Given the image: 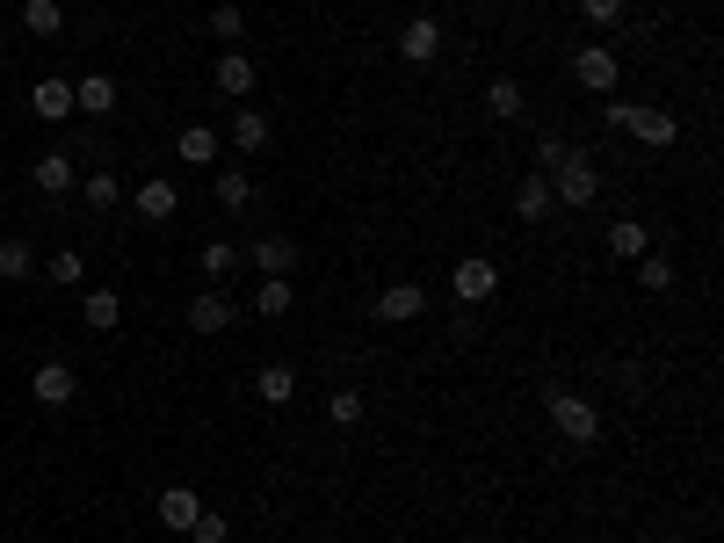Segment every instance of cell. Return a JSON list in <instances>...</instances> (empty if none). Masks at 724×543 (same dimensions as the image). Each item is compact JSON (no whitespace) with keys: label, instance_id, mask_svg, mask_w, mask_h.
<instances>
[{"label":"cell","instance_id":"1","mask_svg":"<svg viewBox=\"0 0 724 543\" xmlns=\"http://www.w3.org/2000/svg\"><path fill=\"white\" fill-rule=\"evenodd\" d=\"M544 181H551V203H566V211H586V203L602 196V175H594V159H586L580 145H566V159H551Z\"/></svg>","mask_w":724,"mask_h":543},{"label":"cell","instance_id":"2","mask_svg":"<svg viewBox=\"0 0 724 543\" xmlns=\"http://www.w3.org/2000/svg\"><path fill=\"white\" fill-rule=\"evenodd\" d=\"M544 413H551V428H558L566 442H580V450H594V442H602V413H594L580 391L551 385V391H544Z\"/></svg>","mask_w":724,"mask_h":543},{"label":"cell","instance_id":"3","mask_svg":"<svg viewBox=\"0 0 724 543\" xmlns=\"http://www.w3.org/2000/svg\"><path fill=\"white\" fill-rule=\"evenodd\" d=\"M602 117L616 123V131H630V138H645V145H673V138H681V123H673L667 109H645V102H602Z\"/></svg>","mask_w":724,"mask_h":543},{"label":"cell","instance_id":"4","mask_svg":"<svg viewBox=\"0 0 724 543\" xmlns=\"http://www.w3.org/2000/svg\"><path fill=\"white\" fill-rule=\"evenodd\" d=\"M449 290H457V298H464V304H485V298H493V290H501V268H493V262H479V254H471V262H457V268H449Z\"/></svg>","mask_w":724,"mask_h":543},{"label":"cell","instance_id":"5","mask_svg":"<svg viewBox=\"0 0 724 543\" xmlns=\"http://www.w3.org/2000/svg\"><path fill=\"white\" fill-rule=\"evenodd\" d=\"M435 52H442V22L435 15H414L398 30V58H406V66H435Z\"/></svg>","mask_w":724,"mask_h":543},{"label":"cell","instance_id":"6","mask_svg":"<svg viewBox=\"0 0 724 543\" xmlns=\"http://www.w3.org/2000/svg\"><path fill=\"white\" fill-rule=\"evenodd\" d=\"M616 52H608V44H586V52L580 58H572V80H580V88L586 95H608V88H616Z\"/></svg>","mask_w":724,"mask_h":543},{"label":"cell","instance_id":"7","mask_svg":"<svg viewBox=\"0 0 724 543\" xmlns=\"http://www.w3.org/2000/svg\"><path fill=\"white\" fill-rule=\"evenodd\" d=\"M30 391H36V406H73V391H80V377H73V363H36Z\"/></svg>","mask_w":724,"mask_h":543},{"label":"cell","instance_id":"8","mask_svg":"<svg viewBox=\"0 0 724 543\" xmlns=\"http://www.w3.org/2000/svg\"><path fill=\"white\" fill-rule=\"evenodd\" d=\"M420 312H428V290H420V282H392V290L377 298L384 326H406V319H420Z\"/></svg>","mask_w":724,"mask_h":543},{"label":"cell","instance_id":"9","mask_svg":"<svg viewBox=\"0 0 724 543\" xmlns=\"http://www.w3.org/2000/svg\"><path fill=\"white\" fill-rule=\"evenodd\" d=\"M232 298L224 290H204V298H189V333H232Z\"/></svg>","mask_w":724,"mask_h":543},{"label":"cell","instance_id":"10","mask_svg":"<svg viewBox=\"0 0 724 543\" xmlns=\"http://www.w3.org/2000/svg\"><path fill=\"white\" fill-rule=\"evenodd\" d=\"M246 262H254L261 276H290V268H297V240H254V246H246Z\"/></svg>","mask_w":724,"mask_h":543},{"label":"cell","instance_id":"11","mask_svg":"<svg viewBox=\"0 0 724 543\" xmlns=\"http://www.w3.org/2000/svg\"><path fill=\"white\" fill-rule=\"evenodd\" d=\"M254 399H261V406H290V399H297V369H290V363H268V369L254 377Z\"/></svg>","mask_w":724,"mask_h":543},{"label":"cell","instance_id":"12","mask_svg":"<svg viewBox=\"0 0 724 543\" xmlns=\"http://www.w3.org/2000/svg\"><path fill=\"white\" fill-rule=\"evenodd\" d=\"M30 109H36L44 123H66V117H73V80H36Z\"/></svg>","mask_w":724,"mask_h":543},{"label":"cell","instance_id":"13","mask_svg":"<svg viewBox=\"0 0 724 543\" xmlns=\"http://www.w3.org/2000/svg\"><path fill=\"white\" fill-rule=\"evenodd\" d=\"M73 109H87V117H109V109H117V80H109V73H87L80 88H73Z\"/></svg>","mask_w":724,"mask_h":543},{"label":"cell","instance_id":"14","mask_svg":"<svg viewBox=\"0 0 724 543\" xmlns=\"http://www.w3.org/2000/svg\"><path fill=\"white\" fill-rule=\"evenodd\" d=\"M174 153L189 159V167H218V131H210V123H189V131L174 138Z\"/></svg>","mask_w":724,"mask_h":543},{"label":"cell","instance_id":"15","mask_svg":"<svg viewBox=\"0 0 724 543\" xmlns=\"http://www.w3.org/2000/svg\"><path fill=\"white\" fill-rule=\"evenodd\" d=\"M218 95H254V58L246 52H218Z\"/></svg>","mask_w":724,"mask_h":543},{"label":"cell","instance_id":"16","mask_svg":"<svg viewBox=\"0 0 724 543\" xmlns=\"http://www.w3.org/2000/svg\"><path fill=\"white\" fill-rule=\"evenodd\" d=\"M608 254H616V262H638V254H652V240H645L638 218H616V225H608Z\"/></svg>","mask_w":724,"mask_h":543},{"label":"cell","instance_id":"17","mask_svg":"<svg viewBox=\"0 0 724 543\" xmlns=\"http://www.w3.org/2000/svg\"><path fill=\"white\" fill-rule=\"evenodd\" d=\"M544 211H551V181L529 175V181L515 189V218H522V225H544Z\"/></svg>","mask_w":724,"mask_h":543},{"label":"cell","instance_id":"18","mask_svg":"<svg viewBox=\"0 0 724 543\" xmlns=\"http://www.w3.org/2000/svg\"><path fill=\"white\" fill-rule=\"evenodd\" d=\"M196 514H204V500H196L189 486H167V492H160V522H167V529H189Z\"/></svg>","mask_w":724,"mask_h":543},{"label":"cell","instance_id":"19","mask_svg":"<svg viewBox=\"0 0 724 543\" xmlns=\"http://www.w3.org/2000/svg\"><path fill=\"white\" fill-rule=\"evenodd\" d=\"M36 276V246L30 240H0V282H30Z\"/></svg>","mask_w":724,"mask_h":543},{"label":"cell","instance_id":"20","mask_svg":"<svg viewBox=\"0 0 724 543\" xmlns=\"http://www.w3.org/2000/svg\"><path fill=\"white\" fill-rule=\"evenodd\" d=\"M73 181H80V175H73V153H44V159H36V189H44V196H66Z\"/></svg>","mask_w":724,"mask_h":543},{"label":"cell","instance_id":"21","mask_svg":"<svg viewBox=\"0 0 724 543\" xmlns=\"http://www.w3.org/2000/svg\"><path fill=\"white\" fill-rule=\"evenodd\" d=\"M290 304H297L290 276H261V290H254V312H261V319H283Z\"/></svg>","mask_w":724,"mask_h":543},{"label":"cell","instance_id":"22","mask_svg":"<svg viewBox=\"0 0 724 543\" xmlns=\"http://www.w3.org/2000/svg\"><path fill=\"white\" fill-rule=\"evenodd\" d=\"M131 203H139V218H153V225H160V218H174V211H182V196H174V181H145V189L131 196Z\"/></svg>","mask_w":724,"mask_h":543},{"label":"cell","instance_id":"23","mask_svg":"<svg viewBox=\"0 0 724 543\" xmlns=\"http://www.w3.org/2000/svg\"><path fill=\"white\" fill-rule=\"evenodd\" d=\"M80 319H87L95 333H109V326L123 319V298H117V290H87V298H80Z\"/></svg>","mask_w":724,"mask_h":543},{"label":"cell","instance_id":"24","mask_svg":"<svg viewBox=\"0 0 724 543\" xmlns=\"http://www.w3.org/2000/svg\"><path fill=\"white\" fill-rule=\"evenodd\" d=\"M232 145H240V153H261V145H268V117H261V109H240V117H232Z\"/></svg>","mask_w":724,"mask_h":543},{"label":"cell","instance_id":"25","mask_svg":"<svg viewBox=\"0 0 724 543\" xmlns=\"http://www.w3.org/2000/svg\"><path fill=\"white\" fill-rule=\"evenodd\" d=\"M522 102H529V95H522V80H507V73H501V80H493V88H485V109H493V117H522Z\"/></svg>","mask_w":724,"mask_h":543},{"label":"cell","instance_id":"26","mask_svg":"<svg viewBox=\"0 0 724 543\" xmlns=\"http://www.w3.org/2000/svg\"><path fill=\"white\" fill-rule=\"evenodd\" d=\"M22 22H30L36 36H58L66 30V8H58V0H22Z\"/></svg>","mask_w":724,"mask_h":543},{"label":"cell","instance_id":"27","mask_svg":"<svg viewBox=\"0 0 724 543\" xmlns=\"http://www.w3.org/2000/svg\"><path fill=\"white\" fill-rule=\"evenodd\" d=\"M218 203H224V211H246V203H254V181H246L240 167H224V175H218Z\"/></svg>","mask_w":724,"mask_h":543},{"label":"cell","instance_id":"28","mask_svg":"<svg viewBox=\"0 0 724 543\" xmlns=\"http://www.w3.org/2000/svg\"><path fill=\"white\" fill-rule=\"evenodd\" d=\"M210 36H218V44H240V36H246V15L232 8V0H218V8H210Z\"/></svg>","mask_w":724,"mask_h":543},{"label":"cell","instance_id":"29","mask_svg":"<svg viewBox=\"0 0 724 543\" xmlns=\"http://www.w3.org/2000/svg\"><path fill=\"white\" fill-rule=\"evenodd\" d=\"M80 276H87V268H80V254H73V246H58L52 262H44V282H58V290H73Z\"/></svg>","mask_w":724,"mask_h":543},{"label":"cell","instance_id":"30","mask_svg":"<svg viewBox=\"0 0 724 543\" xmlns=\"http://www.w3.org/2000/svg\"><path fill=\"white\" fill-rule=\"evenodd\" d=\"M87 203H95V211H117V203H123V181L109 175V167H102V175H87Z\"/></svg>","mask_w":724,"mask_h":543},{"label":"cell","instance_id":"31","mask_svg":"<svg viewBox=\"0 0 724 543\" xmlns=\"http://www.w3.org/2000/svg\"><path fill=\"white\" fill-rule=\"evenodd\" d=\"M638 282L645 290H673V262L667 254H638Z\"/></svg>","mask_w":724,"mask_h":543},{"label":"cell","instance_id":"32","mask_svg":"<svg viewBox=\"0 0 724 543\" xmlns=\"http://www.w3.org/2000/svg\"><path fill=\"white\" fill-rule=\"evenodd\" d=\"M327 413H333V428H355V421H362V391H333Z\"/></svg>","mask_w":724,"mask_h":543},{"label":"cell","instance_id":"33","mask_svg":"<svg viewBox=\"0 0 724 543\" xmlns=\"http://www.w3.org/2000/svg\"><path fill=\"white\" fill-rule=\"evenodd\" d=\"M224 268H240V246L210 240V246H204V276H224Z\"/></svg>","mask_w":724,"mask_h":543},{"label":"cell","instance_id":"34","mask_svg":"<svg viewBox=\"0 0 724 543\" xmlns=\"http://www.w3.org/2000/svg\"><path fill=\"white\" fill-rule=\"evenodd\" d=\"M189 536H196V543H224V536H232V529H224V514H210V508H204V514H196V522H189Z\"/></svg>","mask_w":724,"mask_h":543},{"label":"cell","instance_id":"35","mask_svg":"<svg viewBox=\"0 0 724 543\" xmlns=\"http://www.w3.org/2000/svg\"><path fill=\"white\" fill-rule=\"evenodd\" d=\"M586 22H623V0H580Z\"/></svg>","mask_w":724,"mask_h":543},{"label":"cell","instance_id":"36","mask_svg":"<svg viewBox=\"0 0 724 543\" xmlns=\"http://www.w3.org/2000/svg\"><path fill=\"white\" fill-rule=\"evenodd\" d=\"M616 385L630 391V399H645V363H623V369H616Z\"/></svg>","mask_w":724,"mask_h":543}]
</instances>
